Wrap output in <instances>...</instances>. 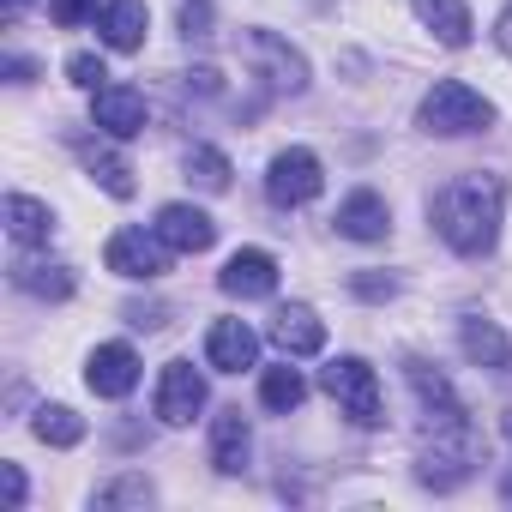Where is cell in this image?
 Here are the masks:
<instances>
[{"label":"cell","instance_id":"6da1fadb","mask_svg":"<svg viewBox=\"0 0 512 512\" xmlns=\"http://www.w3.org/2000/svg\"><path fill=\"white\" fill-rule=\"evenodd\" d=\"M500 211H506V175H488V169H470L428 199L434 235L452 253H464V260H482L500 241Z\"/></svg>","mask_w":512,"mask_h":512},{"label":"cell","instance_id":"7a4b0ae2","mask_svg":"<svg viewBox=\"0 0 512 512\" xmlns=\"http://www.w3.org/2000/svg\"><path fill=\"white\" fill-rule=\"evenodd\" d=\"M488 121H494V103L464 79H434V91L416 103V127L434 139H464V133H482Z\"/></svg>","mask_w":512,"mask_h":512},{"label":"cell","instance_id":"3957f363","mask_svg":"<svg viewBox=\"0 0 512 512\" xmlns=\"http://www.w3.org/2000/svg\"><path fill=\"white\" fill-rule=\"evenodd\" d=\"M320 386L338 398V410L356 422V428H380L386 422V398H380V374L362 362V356H338L320 368Z\"/></svg>","mask_w":512,"mask_h":512},{"label":"cell","instance_id":"277c9868","mask_svg":"<svg viewBox=\"0 0 512 512\" xmlns=\"http://www.w3.org/2000/svg\"><path fill=\"white\" fill-rule=\"evenodd\" d=\"M169 253H175V247H169L157 229H115L109 247H103V266H109L115 278H127V284H151V278L169 272Z\"/></svg>","mask_w":512,"mask_h":512},{"label":"cell","instance_id":"5b68a950","mask_svg":"<svg viewBox=\"0 0 512 512\" xmlns=\"http://www.w3.org/2000/svg\"><path fill=\"white\" fill-rule=\"evenodd\" d=\"M320 187H326V163H320L308 145L278 151V157H272V169H266V199H272L278 211H296V205L320 199Z\"/></svg>","mask_w":512,"mask_h":512},{"label":"cell","instance_id":"8992f818","mask_svg":"<svg viewBox=\"0 0 512 512\" xmlns=\"http://www.w3.org/2000/svg\"><path fill=\"white\" fill-rule=\"evenodd\" d=\"M217 290L235 296V302H266L278 290V260H272L266 247H241V253H229V260H223Z\"/></svg>","mask_w":512,"mask_h":512},{"label":"cell","instance_id":"52a82bcc","mask_svg":"<svg viewBox=\"0 0 512 512\" xmlns=\"http://www.w3.org/2000/svg\"><path fill=\"white\" fill-rule=\"evenodd\" d=\"M199 410H205V374L193 362H163V374H157V416L169 428H187Z\"/></svg>","mask_w":512,"mask_h":512},{"label":"cell","instance_id":"ba28073f","mask_svg":"<svg viewBox=\"0 0 512 512\" xmlns=\"http://www.w3.org/2000/svg\"><path fill=\"white\" fill-rule=\"evenodd\" d=\"M85 386L97 398H127L139 386V350L133 344H97L85 362Z\"/></svg>","mask_w":512,"mask_h":512},{"label":"cell","instance_id":"9c48e42d","mask_svg":"<svg viewBox=\"0 0 512 512\" xmlns=\"http://www.w3.org/2000/svg\"><path fill=\"white\" fill-rule=\"evenodd\" d=\"M91 121L109 139H139L145 133V97L133 85H103V91H91Z\"/></svg>","mask_w":512,"mask_h":512},{"label":"cell","instance_id":"30bf717a","mask_svg":"<svg viewBox=\"0 0 512 512\" xmlns=\"http://www.w3.org/2000/svg\"><path fill=\"white\" fill-rule=\"evenodd\" d=\"M205 362H211L217 374H241V368L260 362V338H253L247 320H211V332H205Z\"/></svg>","mask_w":512,"mask_h":512},{"label":"cell","instance_id":"8fae6325","mask_svg":"<svg viewBox=\"0 0 512 512\" xmlns=\"http://www.w3.org/2000/svg\"><path fill=\"white\" fill-rule=\"evenodd\" d=\"M338 235H350V241H386L392 235V205L374 193V187H356V193H344V205H338Z\"/></svg>","mask_w":512,"mask_h":512},{"label":"cell","instance_id":"7c38bea8","mask_svg":"<svg viewBox=\"0 0 512 512\" xmlns=\"http://www.w3.org/2000/svg\"><path fill=\"white\" fill-rule=\"evenodd\" d=\"M272 344H278L284 356H320V350H326V320H320L308 302H290V308L272 314Z\"/></svg>","mask_w":512,"mask_h":512},{"label":"cell","instance_id":"4fadbf2b","mask_svg":"<svg viewBox=\"0 0 512 512\" xmlns=\"http://www.w3.org/2000/svg\"><path fill=\"white\" fill-rule=\"evenodd\" d=\"M458 344H464V356H470L476 368H488V374H506V368H512V338H506L494 320H482V314H458Z\"/></svg>","mask_w":512,"mask_h":512},{"label":"cell","instance_id":"5bb4252c","mask_svg":"<svg viewBox=\"0 0 512 512\" xmlns=\"http://www.w3.org/2000/svg\"><path fill=\"white\" fill-rule=\"evenodd\" d=\"M247 452H253V428L241 410H217L211 416V470L217 476H241L247 470Z\"/></svg>","mask_w":512,"mask_h":512},{"label":"cell","instance_id":"9a60e30c","mask_svg":"<svg viewBox=\"0 0 512 512\" xmlns=\"http://www.w3.org/2000/svg\"><path fill=\"white\" fill-rule=\"evenodd\" d=\"M97 31H103V43H109L115 55H133V49H145V31H151L145 0H103Z\"/></svg>","mask_w":512,"mask_h":512},{"label":"cell","instance_id":"2e32d148","mask_svg":"<svg viewBox=\"0 0 512 512\" xmlns=\"http://www.w3.org/2000/svg\"><path fill=\"white\" fill-rule=\"evenodd\" d=\"M151 229H157V235H163L175 253H205V247L217 241V223H211L199 205H163Z\"/></svg>","mask_w":512,"mask_h":512},{"label":"cell","instance_id":"e0dca14e","mask_svg":"<svg viewBox=\"0 0 512 512\" xmlns=\"http://www.w3.org/2000/svg\"><path fill=\"white\" fill-rule=\"evenodd\" d=\"M247 49L266 61V73H272L278 91H308V61H302V49H290L278 31H247Z\"/></svg>","mask_w":512,"mask_h":512},{"label":"cell","instance_id":"ac0fdd59","mask_svg":"<svg viewBox=\"0 0 512 512\" xmlns=\"http://www.w3.org/2000/svg\"><path fill=\"white\" fill-rule=\"evenodd\" d=\"M404 380H410V392H416L422 416H458V410H464V404H458V392H452V380H446L434 362L404 356Z\"/></svg>","mask_w":512,"mask_h":512},{"label":"cell","instance_id":"d6986e66","mask_svg":"<svg viewBox=\"0 0 512 512\" xmlns=\"http://www.w3.org/2000/svg\"><path fill=\"white\" fill-rule=\"evenodd\" d=\"M416 19L434 31V43H446V49H470V37H476V19H470V7L464 0H416Z\"/></svg>","mask_w":512,"mask_h":512},{"label":"cell","instance_id":"ffe728a7","mask_svg":"<svg viewBox=\"0 0 512 512\" xmlns=\"http://www.w3.org/2000/svg\"><path fill=\"white\" fill-rule=\"evenodd\" d=\"M7 229H13V241L37 247V241L55 235V211L43 199H31V193H7Z\"/></svg>","mask_w":512,"mask_h":512},{"label":"cell","instance_id":"44dd1931","mask_svg":"<svg viewBox=\"0 0 512 512\" xmlns=\"http://www.w3.org/2000/svg\"><path fill=\"white\" fill-rule=\"evenodd\" d=\"M13 284H19L25 296H43V302H67V296H73V266L19 260V266H13Z\"/></svg>","mask_w":512,"mask_h":512},{"label":"cell","instance_id":"7402d4cb","mask_svg":"<svg viewBox=\"0 0 512 512\" xmlns=\"http://www.w3.org/2000/svg\"><path fill=\"white\" fill-rule=\"evenodd\" d=\"M302 398H308V380H302V368H266L260 374V404L266 410H278V416H290V410H302Z\"/></svg>","mask_w":512,"mask_h":512},{"label":"cell","instance_id":"603a6c76","mask_svg":"<svg viewBox=\"0 0 512 512\" xmlns=\"http://www.w3.org/2000/svg\"><path fill=\"white\" fill-rule=\"evenodd\" d=\"M31 434H37L43 446H79V440H85V416H73L67 404H43V410L31 416Z\"/></svg>","mask_w":512,"mask_h":512},{"label":"cell","instance_id":"cb8c5ba5","mask_svg":"<svg viewBox=\"0 0 512 512\" xmlns=\"http://www.w3.org/2000/svg\"><path fill=\"white\" fill-rule=\"evenodd\" d=\"M85 169L97 175V187H103V193H115V199H133V169H127V157L85 145Z\"/></svg>","mask_w":512,"mask_h":512},{"label":"cell","instance_id":"d4e9b609","mask_svg":"<svg viewBox=\"0 0 512 512\" xmlns=\"http://www.w3.org/2000/svg\"><path fill=\"white\" fill-rule=\"evenodd\" d=\"M187 181H199L205 193H223L229 187V157L217 145H193L187 151Z\"/></svg>","mask_w":512,"mask_h":512},{"label":"cell","instance_id":"484cf974","mask_svg":"<svg viewBox=\"0 0 512 512\" xmlns=\"http://www.w3.org/2000/svg\"><path fill=\"white\" fill-rule=\"evenodd\" d=\"M151 500H157V488L145 476H115L109 488H97V506L103 512H115V506H151Z\"/></svg>","mask_w":512,"mask_h":512},{"label":"cell","instance_id":"4316f807","mask_svg":"<svg viewBox=\"0 0 512 512\" xmlns=\"http://www.w3.org/2000/svg\"><path fill=\"white\" fill-rule=\"evenodd\" d=\"M67 85H79V91H103V85H109V67H103V55H91V49L67 55Z\"/></svg>","mask_w":512,"mask_h":512},{"label":"cell","instance_id":"83f0119b","mask_svg":"<svg viewBox=\"0 0 512 512\" xmlns=\"http://www.w3.org/2000/svg\"><path fill=\"white\" fill-rule=\"evenodd\" d=\"M350 296H356V302H392V296H398V278H392V272H356V278H350Z\"/></svg>","mask_w":512,"mask_h":512},{"label":"cell","instance_id":"f1b7e54d","mask_svg":"<svg viewBox=\"0 0 512 512\" xmlns=\"http://www.w3.org/2000/svg\"><path fill=\"white\" fill-rule=\"evenodd\" d=\"M49 19L61 31H79L85 19H97V0H49Z\"/></svg>","mask_w":512,"mask_h":512},{"label":"cell","instance_id":"f546056e","mask_svg":"<svg viewBox=\"0 0 512 512\" xmlns=\"http://www.w3.org/2000/svg\"><path fill=\"white\" fill-rule=\"evenodd\" d=\"M181 37H211V0H181Z\"/></svg>","mask_w":512,"mask_h":512},{"label":"cell","instance_id":"4dcf8cb0","mask_svg":"<svg viewBox=\"0 0 512 512\" xmlns=\"http://www.w3.org/2000/svg\"><path fill=\"white\" fill-rule=\"evenodd\" d=\"M0 482H7V506L19 512V506H25V494H31V488H25V470H19V464H0Z\"/></svg>","mask_w":512,"mask_h":512},{"label":"cell","instance_id":"1f68e13d","mask_svg":"<svg viewBox=\"0 0 512 512\" xmlns=\"http://www.w3.org/2000/svg\"><path fill=\"white\" fill-rule=\"evenodd\" d=\"M494 43H500V55L512 61V0L500 7V19H494Z\"/></svg>","mask_w":512,"mask_h":512},{"label":"cell","instance_id":"d6a6232c","mask_svg":"<svg viewBox=\"0 0 512 512\" xmlns=\"http://www.w3.org/2000/svg\"><path fill=\"white\" fill-rule=\"evenodd\" d=\"M7 79H13V85H31V79H37V61H25V55H7Z\"/></svg>","mask_w":512,"mask_h":512},{"label":"cell","instance_id":"836d02e7","mask_svg":"<svg viewBox=\"0 0 512 512\" xmlns=\"http://www.w3.org/2000/svg\"><path fill=\"white\" fill-rule=\"evenodd\" d=\"M25 7H31V0H0V19H7V25H13V19H19Z\"/></svg>","mask_w":512,"mask_h":512},{"label":"cell","instance_id":"e575fe53","mask_svg":"<svg viewBox=\"0 0 512 512\" xmlns=\"http://www.w3.org/2000/svg\"><path fill=\"white\" fill-rule=\"evenodd\" d=\"M500 494H506V500H512V476H506V482H500Z\"/></svg>","mask_w":512,"mask_h":512},{"label":"cell","instance_id":"d590c367","mask_svg":"<svg viewBox=\"0 0 512 512\" xmlns=\"http://www.w3.org/2000/svg\"><path fill=\"white\" fill-rule=\"evenodd\" d=\"M506 440H512V410H506Z\"/></svg>","mask_w":512,"mask_h":512}]
</instances>
